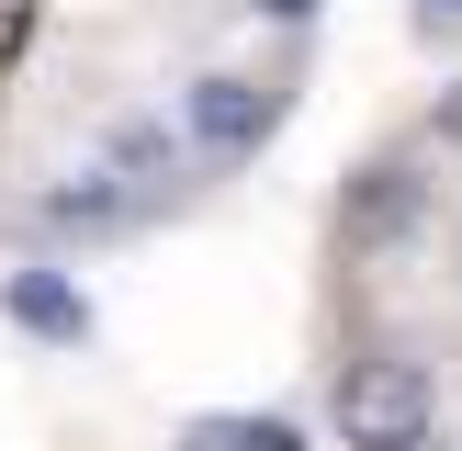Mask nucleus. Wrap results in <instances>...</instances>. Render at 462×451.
Listing matches in <instances>:
<instances>
[{"instance_id": "1", "label": "nucleus", "mask_w": 462, "mask_h": 451, "mask_svg": "<svg viewBox=\"0 0 462 451\" xmlns=\"http://www.w3.org/2000/svg\"><path fill=\"white\" fill-rule=\"evenodd\" d=\"M429 418H440V395H429V373L395 361V350L338 361V383H328V428L350 451H429Z\"/></svg>"}, {"instance_id": "2", "label": "nucleus", "mask_w": 462, "mask_h": 451, "mask_svg": "<svg viewBox=\"0 0 462 451\" xmlns=\"http://www.w3.org/2000/svg\"><path fill=\"white\" fill-rule=\"evenodd\" d=\"M282 113H293V90L248 79V68H203V79L180 90V135H192L203 170H248V158L282 135Z\"/></svg>"}, {"instance_id": "3", "label": "nucleus", "mask_w": 462, "mask_h": 451, "mask_svg": "<svg viewBox=\"0 0 462 451\" xmlns=\"http://www.w3.org/2000/svg\"><path fill=\"white\" fill-rule=\"evenodd\" d=\"M0 305H12V327L23 338H45V350H90V327H102V316H90V293L68 282V271H12V282H0Z\"/></svg>"}, {"instance_id": "4", "label": "nucleus", "mask_w": 462, "mask_h": 451, "mask_svg": "<svg viewBox=\"0 0 462 451\" xmlns=\"http://www.w3.org/2000/svg\"><path fill=\"white\" fill-rule=\"evenodd\" d=\"M338 226H350V248L406 237V226H418V170H406V158H373V170L350 180V203H338Z\"/></svg>"}, {"instance_id": "5", "label": "nucleus", "mask_w": 462, "mask_h": 451, "mask_svg": "<svg viewBox=\"0 0 462 451\" xmlns=\"http://www.w3.org/2000/svg\"><path fill=\"white\" fill-rule=\"evenodd\" d=\"M170 451H305V418H248V406H215V418H180Z\"/></svg>"}, {"instance_id": "6", "label": "nucleus", "mask_w": 462, "mask_h": 451, "mask_svg": "<svg viewBox=\"0 0 462 451\" xmlns=\"http://www.w3.org/2000/svg\"><path fill=\"white\" fill-rule=\"evenodd\" d=\"M23 34H34V0H0V68L23 57Z\"/></svg>"}, {"instance_id": "7", "label": "nucleus", "mask_w": 462, "mask_h": 451, "mask_svg": "<svg viewBox=\"0 0 462 451\" xmlns=\"http://www.w3.org/2000/svg\"><path fill=\"white\" fill-rule=\"evenodd\" d=\"M248 12H260V23H316L328 0H248Z\"/></svg>"}, {"instance_id": "8", "label": "nucleus", "mask_w": 462, "mask_h": 451, "mask_svg": "<svg viewBox=\"0 0 462 451\" xmlns=\"http://www.w3.org/2000/svg\"><path fill=\"white\" fill-rule=\"evenodd\" d=\"M418 23H429V34H440V23H462V0H418Z\"/></svg>"}]
</instances>
